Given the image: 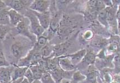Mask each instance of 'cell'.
<instances>
[{
  "mask_svg": "<svg viewBox=\"0 0 120 83\" xmlns=\"http://www.w3.org/2000/svg\"><path fill=\"white\" fill-rule=\"evenodd\" d=\"M86 76L81 73L79 70H77V69L74 72L72 78L70 80L71 83H79L81 81L85 80Z\"/></svg>",
  "mask_w": 120,
  "mask_h": 83,
  "instance_id": "cell-18",
  "label": "cell"
},
{
  "mask_svg": "<svg viewBox=\"0 0 120 83\" xmlns=\"http://www.w3.org/2000/svg\"><path fill=\"white\" fill-rule=\"evenodd\" d=\"M12 54L16 59H21L24 52V47L21 43L15 42L11 47Z\"/></svg>",
  "mask_w": 120,
  "mask_h": 83,
  "instance_id": "cell-11",
  "label": "cell"
},
{
  "mask_svg": "<svg viewBox=\"0 0 120 83\" xmlns=\"http://www.w3.org/2000/svg\"><path fill=\"white\" fill-rule=\"evenodd\" d=\"M96 54H95L94 50L93 49H87L86 53L85 55L84 59L78 65H81L82 67H84L83 70H85L89 66L94 65L95 64L96 58Z\"/></svg>",
  "mask_w": 120,
  "mask_h": 83,
  "instance_id": "cell-5",
  "label": "cell"
},
{
  "mask_svg": "<svg viewBox=\"0 0 120 83\" xmlns=\"http://www.w3.org/2000/svg\"><path fill=\"white\" fill-rule=\"evenodd\" d=\"M85 73H82L86 76V83H98V78L100 75V72L94 65L89 66L85 70Z\"/></svg>",
  "mask_w": 120,
  "mask_h": 83,
  "instance_id": "cell-4",
  "label": "cell"
},
{
  "mask_svg": "<svg viewBox=\"0 0 120 83\" xmlns=\"http://www.w3.org/2000/svg\"><path fill=\"white\" fill-rule=\"evenodd\" d=\"M15 67L12 73V81L24 77V75L28 67H20L17 65H14Z\"/></svg>",
  "mask_w": 120,
  "mask_h": 83,
  "instance_id": "cell-15",
  "label": "cell"
},
{
  "mask_svg": "<svg viewBox=\"0 0 120 83\" xmlns=\"http://www.w3.org/2000/svg\"><path fill=\"white\" fill-rule=\"evenodd\" d=\"M87 49H82L78 50V52H75L73 54H70L64 55L68 58L70 59V61L74 65L75 67H77L79 64L81 62L82 59H84L85 55L86 53Z\"/></svg>",
  "mask_w": 120,
  "mask_h": 83,
  "instance_id": "cell-9",
  "label": "cell"
},
{
  "mask_svg": "<svg viewBox=\"0 0 120 83\" xmlns=\"http://www.w3.org/2000/svg\"><path fill=\"white\" fill-rule=\"evenodd\" d=\"M113 80L118 83H120V75L118 74H115L113 75Z\"/></svg>",
  "mask_w": 120,
  "mask_h": 83,
  "instance_id": "cell-30",
  "label": "cell"
},
{
  "mask_svg": "<svg viewBox=\"0 0 120 83\" xmlns=\"http://www.w3.org/2000/svg\"><path fill=\"white\" fill-rule=\"evenodd\" d=\"M33 12L37 17L41 27L43 28L45 30L48 29L49 26H50V21H51V16H50V12L48 11L44 12V13H41L36 12Z\"/></svg>",
  "mask_w": 120,
  "mask_h": 83,
  "instance_id": "cell-7",
  "label": "cell"
},
{
  "mask_svg": "<svg viewBox=\"0 0 120 83\" xmlns=\"http://www.w3.org/2000/svg\"><path fill=\"white\" fill-rule=\"evenodd\" d=\"M10 66L0 68V83H10L12 81V73L15 66Z\"/></svg>",
  "mask_w": 120,
  "mask_h": 83,
  "instance_id": "cell-6",
  "label": "cell"
},
{
  "mask_svg": "<svg viewBox=\"0 0 120 83\" xmlns=\"http://www.w3.org/2000/svg\"><path fill=\"white\" fill-rule=\"evenodd\" d=\"M6 4H8L7 6H9L11 7V8L12 10L16 11L17 12H19L26 7L27 4H31L32 2H30L29 1H11L8 2H4Z\"/></svg>",
  "mask_w": 120,
  "mask_h": 83,
  "instance_id": "cell-13",
  "label": "cell"
},
{
  "mask_svg": "<svg viewBox=\"0 0 120 83\" xmlns=\"http://www.w3.org/2000/svg\"><path fill=\"white\" fill-rule=\"evenodd\" d=\"M54 46L50 45L48 43L46 45L41 48L40 50L41 55L43 58H53L52 56V54H54Z\"/></svg>",
  "mask_w": 120,
  "mask_h": 83,
  "instance_id": "cell-16",
  "label": "cell"
},
{
  "mask_svg": "<svg viewBox=\"0 0 120 83\" xmlns=\"http://www.w3.org/2000/svg\"><path fill=\"white\" fill-rule=\"evenodd\" d=\"M109 7H106L104 10L101 11L98 13V21L101 25L105 27H109L108 22H107V12H108Z\"/></svg>",
  "mask_w": 120,
  "mask_h": 83,
  "instance_id": "cell-17",
  "label": "cell"
},
{
  "mask_svg": "<svg viewBox=\"0 0 120 83\" xmlns=\"http://www.w3.org/2000/svg\"><path fill=\"white\" fill-rule=\"evenodd\" d=\"M30 70H31L32 73L34 76L35 79L41 80V76H42L43 74L44 73L43 72L41 67H39V64H36V65H33L30 66L29 67Z\"/></svg>",
  "mask_w": 120,
  "mask_h": 83,
  "instance_id": "cell-19",
  "label": "cell"
},
{
  "mask_svg": "<svg viewBox=\"0 0 120 83\" xmlns=\"http://www.w3.org/2000/svg\"><path fill=\"white\" fill-rule=\"evenodd\" d=\"M58 61L59 67L63 71L71 72L76 69V67L73 65L70 59L65 55L58 57Z\"/></svg>",
  "mask_w": 120,
  "mask_h": 83,
  "instance_id": "cell-8",
  "label": "cell"
},
{
  "mask_svg": "<svg viewBox=\"0 0 120 83\" xmlns=\"http://www.w3.org/2000/svg\"><path fill=\"white\" fill-rule=\"evenodd\" d=\"M70 43L69 42L63 43L60 44H58L54 46V57H60L64 55V53L68 50Z\"/></svg>",
  "mask_w": 120,
  "mask_h": 83,
  "instance_id": "cell-14",
  "label": "cell"
},
{
  "mask_svg": "<svg viewBox=\"0 0 120 83\" xmlns=\"http://www.w3.org/2000/svg\"><path fill=\"white\" fill-rule=\"evenodd\" d=\"M26 14L25 17L30 21V30L32 33L35 35L37 38L42 36L45 32V30L40 24L37 17L34 14L33 12L31 10L28 11Z\"/></svg>",
  "mask_w": 120,
  "mask_h": 83,
  "instance_id": "cell-1",
  "label": "cell"
},
{
  "mask_svg": "<svg viewBox=\"0 0 120 83\" xmlns=\"http://www.w3.org/2000/svg\"><path fill=\"white\" fill-rule=\"evenodd\" d=\"M48 37L46 36H44L43 34L42 36L39 37L37 38L36 41V43L35 44V46L37 48H38L39 49H41L43 47L46 45L48 43Z\"/></svg>",
  "mask_w": 120,
  "mask_h": 83,
  "instance_id": "cell-20",
  "label": "cell"
},
{
  "mask_svg": "<svg viewBox=\"0 0 120 83\" xmlns=\"http://www.w3.org/2000/svg\"><path fill=\"white\" fill-rule=\"evenodd\" d=\"M6 4L4 2L2 1H0V12H1L3 11L6 10Z\"/></svg>",
  "mask_w": 120,
  "mask_h": 83,
  "instance_id": "cell-29",
  "label": "cell"
},
{
  "mask_svg": "<svg viewBox=\"0 0 120 83\" xmlns=\"http://www.w3.org/2000/svg\"><path fill=\"white\" fill-rule=\"evenodd\" d=\"M51 1H34L30 4V10L38 13H44L48 11L51 5Z\"/></svg>",
  "mask_w": 120,
  "mask_h": 83,
  "instance_id": "cell-3",
  "label": "cell"
},
{
  "mask_svg": "<svg viewBox=\"0 0 120 83\" xmlns=\"http://www.w3.org/2000/svg\"><path fill=\"white\" fill-rule=\"evenodd\" d=\"M8 15L10 19V23L12 25L17 26V25L23 19L24 17L21 15L19 12L11 8L8 10Z\"/></svg>",
  "mask_w": 120,
  "mask_h": 83,
  "instance_id": "cell-12",
  "label": "cell"
},
{
  "mask_svg": "<svg viewBox=\"0 0 120 83\" xmlns=\"http://www.w3.org/2000/svg\"><path fill=\"white\" fill-rule=\"evenodd\" d=\"M60 83H71V82H70V80H68L64 79L61 81Z\"/></svg>",
  "mask_w": 120,
  "mask_h": 83,
  "instance_id": "cell-32",
  "label": "cell"
},
{
  "mask_svg": "<svg viewBox=\"0 0 120 83\" xmlns=\"http://www.w3.org/2000/svg\"><path fill=\"white\" fill-rule=\"evenodd\" d=\"M82 37L86 41H91L94 37V33L92 30H87L84 32Z\"/></svg>",
  "mask_w": 120,
  "mask_h": 83,
  "instance_id": "cell-25",
  "label": "cell"
},
{
  "mask_svg": "<svg viewBox=\"0 0 120 83\" xmlns=\"http://www.w3.org/2000/svg\"></svg>",
  "mask_w": 120,
  "mask_h": 83,
  "instance_id": "cell-35",
  "label": "cell"
},
{
  "mask_svg": "<svg viewBox=\"0 0 120 83\" xmlns=\"http://www.w3.org/2000/svg\"><path fill=\"white\" fill-rule=\"evenodd\" d=\"M10 23V19L8 15V10H4L0 12V24L6 25Z\"/></svg>",
  "mask_w": 120,
  "mask_h": 83,
  "instance_id": "cell-22",
  "label": "cell"
},
{
  "mask_svg": "<svg viewBox=\"0 0 120 83\" xmlns=\"http://www.w3.org/2000/svg\"><path fill=\"white\" fill-rule=\"evenodd\" d=\"M10 64L6 60L2 50H0V68L4 67H8Z\"/></svg>",
  "mask_w": 120,
  "mask_h": 83,
  "instance_id": "cell-26",
  "label": "cell"
},
{
  "mask_svg": "<svg viewBox=\"0 0 120 83\" xmlns=\"http://www.w3.org/2000/svg\"><path fill=\"white\" fill-rule=\"evenodd\" d=\"M113 73L115 74L120 73V54H117L115 56L113 60Z\"/></svg>",
  "mask_w": 120,
  "mask_h": 83,
  "instance_id": "cell-21",
  "label": "cell"
},
{
  "mask_svg": "<svg viewBox=\"0 0 120 83\" xmlns=\"http://www.w3.org/2000/svg\"><path fill=\"white\" fill-rule=\"evenodd\" d=\"M109 43V39L101 37L99 36H94L91 42V45L93 48L102 49L104 47L107 46Z\"/></svg>",
  "mask_w": 120,
  "mask_h": 83,
  "instance_id": "cell-10",
  "label": "cell"
},
{
  "mask_svg": "<svg viewBox=\"0 0 120 83\" xmlns=\"http://www.w3.org/2000/svg\"><path fill=\"white\" fill-rule=\"evenodd\" d=\"M23 78H24V77L19 78V79L15 80H12L11 81L10 83H21V82H22V81L23 80Z\"/></svg>",
  "mask_w": 120,
  "mask_h": 83,
  "instance_id": "cell-31",
  "label": "cell"
},
{
  "mask_svg": "<svg viewBox=\"0 0 120 83\" xmlns=\"http://www.w3.org/2000/svg\"><path fill=\"white\" fill-rule=\"evenodd\" d=\"M41 80L42 83H56L49 72L43 74Z\"/></svg>",
  "mask_w": 120,
  "mask_h": 83,
  "instance_id": "cell-23",
  "label": "cell"
},
{
  "mask_svg": "<svg viewBox=\"0 0 120 83\" xmlns=\"http://www.w3.org/2000/svg\"><path fill=\"white\" fill-rule=\"evenodd\" d=\"M16 30L18 33L22 36L27 37L32 41H37V38L32 33L30 30V21L26 17L17 25Z\"/></svg>",
  "mask_w": 120,
  "mask_h": 83,
  "instance_id": "cell-2",
  "label": "cell"
},
{
  "mask_svg": "<svg viewBox=\"0 0 120 83\" xmlns=\"http://www.w3.org/2000/svg\"><path fill=\"white\" fill-rule=\"evenodd\" d=\"M103 2L105 5L106 7H111L113 5L112 1H103Z\"/></svg>",
  "mask_w": 120,
  "mask_h": 83,
  "instance_id": "cell-28",
  "label": "cell"
},
{
  "mask_svg": "<svg viewBox=\"0 0 120 83\" xmlns=\"http://www.w3.org/2000/svg\"><path fill=\"white\" fill-rule=\"evenodd\" d=\"M24 78H26L30 83H32L34 80H36L32 71L30 70V69L29 68L26 72L25 75H24Z\"/></svg>",
  "mask_w": 120,
  "mask_h": 83,
  "instance_id": "cell-27",
  "label": "cell"
},
{
  "mask_svg": "<svg viewBox=\"0 0 120 83\" xmlns=\"http://www.w3.org/2000/svg\"><path fill=\"white\" fill-rule=\"evenodd\" d=\"M9 30H10V28L8 26L0 24V41H2L4 39Z\"/></svg>",
  "mask_w": 120,
  "mask_h": 83,
  "instance_id": "cell-24",
  "label": "cell"
},
{
  "mask_svg": "<svg viewBox=\"0 0 120 83\" xmlns=\"http://www.w3.org/2000/svg\"><path fill=\"white\" fill-rule=\"evenodd\" d=\"M32 83H41V80L36 79V80H34Z\"/></svg>",
  "mask_w": 120,
  "mask_h": 83,
  "instance_id": "cell-34",
  "label": "cell"
},
{
  "mask_svg": "<svg viewBox=\"0 0 120 83\" xmlns=\"http://www.w3.org/2000/svg\"><path fill=\"white\" fill-rule=\"evenodd\" d=\"M21 83H30V82H29V81L28 80L26 79V78H23V80L22 81V82H21Z\"/></svg>",
  "mask_w": 120,
  "mask_h": 83,
  "instance_id": "cell-33",
  "label": "cell"
}]
</instances>
